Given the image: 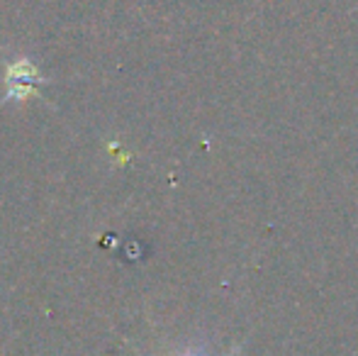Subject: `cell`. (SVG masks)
I'll use <instances>...</instances> for the list:
<instances>
[{"label":"cell","mask_w":358,"mask_h":356,"mask_svg":"<svg viewBox=\"0 0 358 356\" xmlns=\"http://www.w3.org/2000/svg\"><path fill=\"white\" fill-rule=\"evenodd\" d=\"M44 76L39 73V69L34 66L29 59H17V62L8 64L5 69V100L3 103H10V100H24L29 95L37 93V88L42 86Z\"/></svg>","instance_id":"obj_1"},{"label":"cell","mask_w":358,"mask_h":356,"mask_svg":"<svg viewBox=\"0 0 358 356\" xmlns=\"http://www.w3.org/2000/svg\"><path fill=\"white\" fill-rule=\"evenodd\" d=\"M185 356H200V354H185Z\"/></svg>","instance_id":"obj_2"}]
</instances>
